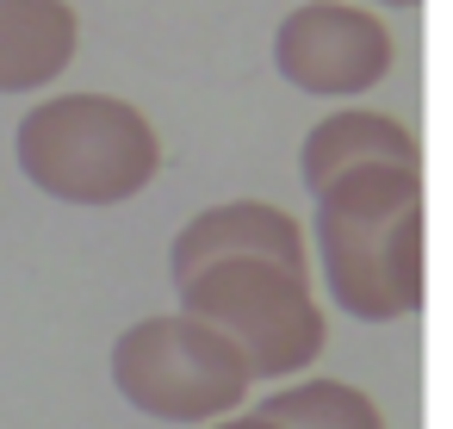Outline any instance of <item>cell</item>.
Wrapping results in <instances>:
<instances>
[{"mask_svg":"<svg viewBox=\"0 0 453 429\" xmlns=\"http://www.w3.org/2000/svg\"><path fill=\"white\" fill-rule=\"evenodd\" d=\"M311 255L335 311L360 324H403L422 311L428 237H422V168L366 162L311 193Z\"/></svg>","mask_w":453,"mask_h":429,"instance_id":"1","label":"cell"},{"mask_svg":"<svg viewBox=\"0 0 453 429\" xmlns=\"http://www.w3.org/2000/svg\"><path fill=\"white\" fill-rule=\"evenodd\" d=\"M19 175L63 206H125L162 175V137L119 94H50L19 119Z\"/></svg>","mask_w":453,"mask_h":429,"instance_id":"2","label":"cell"},{"mask_svg":"<svg viewBox=\"0 0 453 429\" xmlns=\"http://www.w3.org/2000/svg\"><path fill=\"white\" fill-rule=\"evenodd\" d=\"M174 292H180L187 317H199L236 342V355L249 361L255 379H298L329 342L304 261L224 255V261H205L187 280H174Z\"/></svg>","mask_w":453,"mask_h":429,"instance_id":"3","label":"cell"},{"mask_svg":"<svg viewBox=\"0 0 453 429\" xmlns=\"http://www.w3.org/2000/svg\"><path fill=\"white\" fill-rule=\"evenodd\" d=\"M112 386L131 410H143L156 423L205 429V423L242 410L255 373L230 336H218L211 324H199L187 311H162V317L131 324L112 342Z\"/></svg>","mask_w":453,"mask_h":429,"instance_id":"4","label":"cell"},{"mask_svg":"<svg viewBox=\"0 0 453 429\" xmlns=\"http://www.w3.org/2000/svg\"><path fill=\"white\" fill-rule=\"evenodd\" d=\"M391 26L360 0H304L273 26V69L317 100H360L391 75Z\"/></svg>","mask_w":453,"mask_h":429,"instance_id":"5","label":"cell"},{"mask_svg":"<svg viewBox=\"0 0 453 429\" xmlns=\"http://www.w3.org/2000/svg\"><path fill=\"white\" fill-rule=\"evenodd\" d=\"M224 255L304 261V224H298L286 206H273V199H224V206H205L199 218H187V224L174 230L168 280H187L193 268L224 261Z\"/></svg>","mask_w":453,"mask_h":429,"instance_id":"6","label":"cell"},{"mask_svg":"<svg viewBox=\"0 0 453 429\" xmlns=\"http://www.w3.org/2000/svg\"><path fill=\"white\" fill-rule=\"evenodd\" d=\"M366 162H403V168H422V144L403 119L391 113H372V106H342L329 119H317L304 131V150H298V175L311 193H323L335 175L348 168H366Z\"/></svg>","mask_w":453,"mask_h":429,"instance_id":"7","label":"cell"},{"mask_svg":"<svg viewBox=\"0 0 453 429\" xmlns=\"http://www.w3.org/2000/svg\"><path fill=\"white\" fill-rule=\"evenodd\" d=\"M81 20L69 0H0V94H38L75 63Z\"/></svg>","mask_w":453,"mask_h":429,"instance_id":"8","label":"cell"},{"mask_svg":"<svg viewBox=\"0 0 453 429\" xmlns=\"http://www.w3.org/2000/svg\"><path fill=\"white\" fill-rule=\"evenodd\" d=\"M261 410L280 417L286 429H385V410L354 379H298L261 398Z\"/></svg>","mask_w":453,"mask_h":429,"instance_id":"9","label":"cell"},{"mask_svg":"<svg viewBox=\"0 0 453 429\" xmlns=\"http://www.w3.org/2000/svg\"><path fill=\"white\" fill-rule=\"evenodd\" d=\"M205 429H286V423L255 404V410H230V417H218V423H205Z\"/></svg>","mask_w":453,"mask_h":429,"instance_id":"10","label":"cell"},{"mask_svg":"<svg viewBox=\"0 0 453 429\" xmlns=\"http://www.w3.org/2000/svg\"><path fill=\"white\" fill-rule=\"evenodd\" d=\"M360 7H391V13H410V7H422V0H360Z\"/></svg>","mask_w":453,"mask_h":429,"instance_id":"11","label":"cell"}]
</instances>
